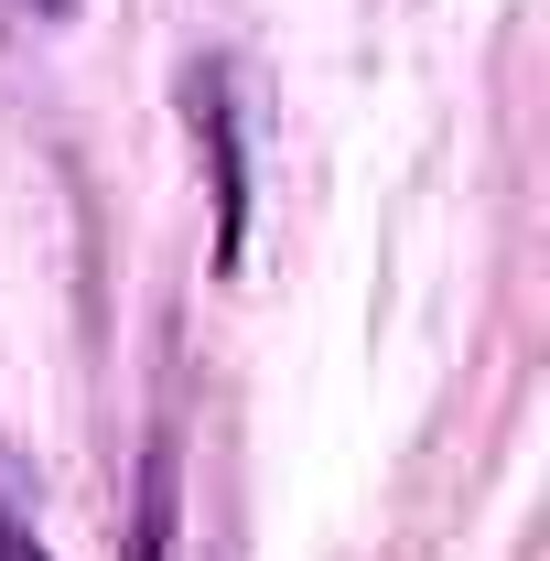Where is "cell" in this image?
<instances>
[{"instance_id": "6da1fadb", "label": "cell", "mask_w": 550, "mask_h": 561, "mask_svg": "<svg viewBox=\"0 0 550 561\" xmlns=\"http://www.w3.org/2000/svg\"><path fill=\"white\" fill-rule=\"evenodd\" d=\"M195 140H206V173H216V271H238L249 260V140H238L227 66H195Z\"/></svg>"}, {"instance_id": "7a4b0ae2", "label": "cell", "mask_w": 550, "mask_h": 561, "mask_svg": "<svg viewBox=\"0 0 550 561\" xmlns=\"http://www.w3.org/2000/svg\"><path fill=\"white\" fill-rule=\"evenodd\" d=\"M44 11H66V0H44Z\"/></svg>"}]
</instances>
